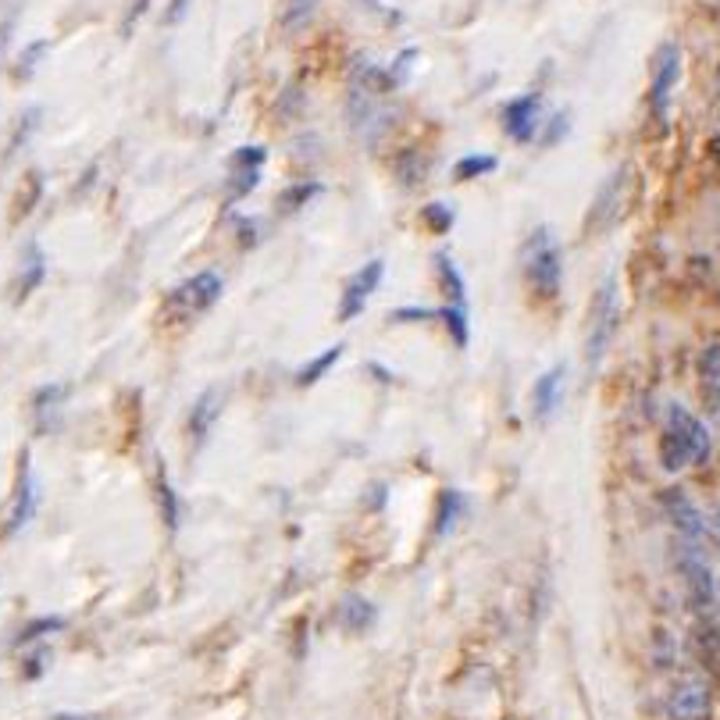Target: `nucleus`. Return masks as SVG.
Wrapping results in <instances>:
<instances>
[{
  "label": "nucleus",
  "instance_id": "nucleus-35",
  "mask_svg": "<svg viewBox=\"0 0 720 720\" xmlns=\"http://www.w3.org/2000/svg\"><path fill=\"white\" fill-rule=\"evenodd\" d=\"M157 493H161V518H165L168 532H175V528H179V496H175V488L165 474L157 479Z\"/></svg>",
  "mask_w": 720,
  "mask_h": 720
},
{
  "label": "nucleus",
  "instance_id": "nucleus-31",
  "mask_svg": "<svg viewBox=\"0 0 720 720\" xmlns=\"http://www.w3.org/2000/svg\"><path fill=\"white\" fill-rule=\"evenodd\" d=\"M421 222H425V228H432L436 236H446L457 225V211L450 208V203L436 200V203H428V208L421 211Z\"/></svg>",
  "mask_w": 720,
  "mask_h": 720
},
{
  "label": "nucleus",
  "instance_id": "nucleus-40",
  "mask_svg": "<svg viewBox=\"0 0 720 720\" xmlns=\"http://www.w3.org/2000/svg\"><path fill=\"white\" fill-rule=\"evenodd\" d=\"M146 4H151V0H132L129 15H126V22H121V36H129V33H132V25H135V19H140L143 11H146Z\"/></svg>",
  "mask_w": 720,
  "mask_h": 720
},
{
  "label": "nucleus",
  "instance_id": "nucleus-36",
  "mask_svg": "<svg viewBox=\"0 0 720 720\" xmlns=\"http://www.w3.org/2000/svg\"><path fill=\"white\" fill-rule=\"evenodd\" d=\"M539 129H542L539 132V146H556L570 132V118H567V111H556L550 121H542Z\"/></svg>",
  "mask_w": 720,
  "mask_h": 720
},
{
  "label": "nucleus",
  "instance_id": "nucleus-41",
  "mask_svg": "<svg viewBox=\"0 0 720 720\" xmlns=\"http://www.w3.org/2000/svg\"><path fill=\"white\" fill-rule=\"evenodd\" d=\"M25 663H29V668H25V677H39V674H44V668H47V649H36V653Z\"/></svg>",
  "mask_w": 720,
  "mask_h": 720
},
{
  "label": "nucleus",
  "instance_id": "nucleus-44",
  "mask_svg": "<svg viewBox=\"0 0 720 720\" xmlns=\"http://www.w3.org/2000/svg\"><path fill=\"white\" fill-rule=\"evenodd\" d=\"M353 4L364 8V11H371V15H382V11H386L382 0H353Z\"/></svg>",
  "mask_w": 720,
  "mask_h": 720
},
{
  "label": "nucleus",
  "instance_id": "nucleus-21",
  "mask_svg": "<svg viewBox=\"0 0 720 720\" xmlns=\"http://www.w3.org/2000/svg\"><path fill=\"white\" fill-rule=\"evenodd\" d=\"M39 197H44V172H25V179L15 189V200H11V222H25L29 214L39 208Z\"/></svg>",
  "mask_w": 720,
  "mask_h": 720
},
{
  "label": "nucleus",
  "instance_id": "nucleus-33",
  "mask_svg": "<svg viewBox=\"0 0 720 720\" xmlns=\"http://www.w3.org/2000/svg\"><path fill=\"white\" fill-rule=\"evenodd\" d=\"M439 318L446 321V329H450L453 343H457L460 350H464V346H468V339H471V332H468V307L446 304V307H439Z\"/></svg>",
  "mask_w": 720,
  "mask_h": 720
},
{
  "label": "nucleus",
  "instance_id": "nucleus-27",
  "mask_svg": "<svg viewBox=\"0 0 720 720\" xmlns=\"http://www.w3.org/2000/svg\"><path fill=\"white\" fill-rule=\"evenodd\" d=\"M50 39H33V44H25V50L15 58V68H11V75L19 79V83H29V79L36 75V68H39V61L47 58L50 54Z\"/></svg>",
  "mask_w": 720,
  "mask_h": 720
},
{
  "label": "nucleus",
  "instance_id": "nucleus-15",
  "mask_svg": "<svg viewBox=\"0 0 720 720\" xmlns=\"http://www.w3.org/2000/svg\"><path fill=\"white\" fill-rule=\"evenodd\" d=\"M378 621V606L361 592H346L343 600L335 603V624L346 635H364L368 628H375Z\"/></svg>",
  "mask_w": 720,
  "mask_h": 720
},
{
  "label": "nucleus",
  "instance_id": "nucleus-18",
  "mask_svg": "<svg viewBox=\"0 0 720 720\" xmlns=\"http://www.w3.org/2000/svg\"><path fill=\"white\" fill-rule=\"evenodd\" d=\"M222 403H225V400H222V389H203L200 397H197L193 411H189V436H193L197 446L208 442L214 421L222 417Z\"/></svg>",
  "mask_w": 720,
  "mask_h": 720
},
{
  "label": "nucleus",
  "instance_id": "nucleus-42",
  "mask_svg": "<svg viewBox=\"0 0 720 720\" xmlns=\"http://www.w3.org/2000/svg\"><path fill=\"white\" fill-rule=\"evenodd\" d=\"M236 228H239V243H243V247H253V243H257V222L239 219Z\"/></svg>",
  "mask_w": 720,
  "mask_h": 720
},
{
  "label": "nucleus",
  "instance_id": "nucleus-39",
  "mask_svg": "<svg viewBox=\"0 0 720 720\" xmlns=\"http://www.w3.org/2000/svg\"><path fill=\"white\" fill-rule=\"evenodd\" d=\"M189 4H193V0H168L165 22H168V25H179V22L189 15Z\"/></svg>",
  "mask_w": 720,
  "mask_h": 720
},
{
  "label": "nucleus",
  "instance_id": "nucleus-45",
  "mask_svg": "<svg viewBox=\"0 0 720 720\" xmlns=\"http://www.w3.org/2000/svg\"><path fill=\"white\" fill-rule=\"evenodd\" d=\"M706 151H710V161H713V165L720 168V132L713 135V140H710V146H706Z\"/></svg>",
  "mask_w": 720,
  "mask_h": 720
},
{
  "label": "nucleus",
  "instance_id": "nucleus-1",
  "mask_svg": "<svg viewBox=\"0 0 720 720\" xmlns=\"http://www.w3.org/2000/svg\"><path fill=\"white\" fill-rule=\"evenodd\" d=\"M521 271L524 282L539 300H556L564 285V247L553 236L550 225H539L532 236L521 243Z\"/></svg>",
  "mask_w": 720,
  "mask_h": 720
},
{
  "label": "nucleus",
  "instance_id": "nucleus-19",
  "mask_svg": "<svg viewBox=\"0 0 720 720\" xmlns=\"http://www.w3.org/2000/svg\"><path fill=\"white\" fill-rule=\"evenodd\" d=\"M696 371H699V386H703V400L710 406L713 414H720V343H706L699 361H696Z\"/></svg>",
  "mask_w": 720,
  "mask_h": 720
},
{
  "label": "nucleus",
  "instance_id": "nucleus-37",
  "mask_svg": "<svg viewBox=\"0 0 720 720\" xmlns=\"http://www.w3.org/2000/svg\"><path fill=\"white\" fill-rule=\"evenodd\" d=\"M19 15H22V0H8V11H4V19H0V54L8 50L11 36H15Z\"/></svg>",
  "mask_w": 720,
  "mask_h": 720
},
{
  "label": "nucleus",
  "instance_id": "nucleus-13",
  "mask_svg": "<svg viewBox=\"0 0 720 720\" xmlns=\"http://www.w3.org/2000/svg\"><path fill=\"white\" fill-rule=\"evenodd\" d=\"M542 126V93H521L503 104V132L514 143H532Z\"/></svg>",
  "mask_w": 720,
  "mask_h": 720
},
{
  "label": "nucleus",
  "instance_id": "nucleus-28",
  "mask_svg": "<svg viewBox=\"0 0 720 720\" xmlns=\"http://www.w3.org/2000/svg\"><path fill=\"white\" fill-rule=\"evenodd\" d=\"M499 168V161L493 154H468L460 157L453 165V179L457 182H474V179H485V175H493Z\"/></svg>",
  "mask_w": 720,
  "mask_h": 720
},
{
  "label": "nucleus",
  "instance_id": "nucleus-11",
  "mask_svg": "<svg viewBox=\"0 0 720 720\" xmlns=\"http://www.w3.org/2000/svg\"><path fill=\"white\" fill-rule=\"evenodd\" d=\"M668 432H674V436L685 442L688 460H692V464H696V468L710 460V453H713L710 428H706L703 421L688 411V406H682V403H668Z\"/></svg>",
  "mask_w": 720,
  "mask_h": 720
},
{
  "label": "nucleus",
  "instance_id": "nucleus-9",
  "mask_svg": "<svg viewBox=\"0 0 720 720\" xmlns=\"http://www.w3.org/2000/svg\"><path fill=\"white\" fill-rule=\"evenodd\" d=\"M660 507L663 514H668V521L674 524L677 539L685 542H706V535H710V521H706V514L692 503V496L685 493V488H663L660 493Z\"/></svg>",
  "mask_w": 720,
  "mask_h": 720
},
{
  "label": "nucleus",
  "instance_id": "nucleus-25",
  "mask_svg": "<svg viewBox=\"0 0 720 720\" xmlns=\"http://www.w3.org/2000/svg\"><path fill=\"white\" fill-rule=\"evenodd\" d=\"M343 350H346L343 343H335V346H329L324 353H318L315 361H307L304 368L296 371V386H300V389H307V386H318L321 378L329 375V371L335 368V364H339V357H343Z\"/></svg>",
  "mask_w": 720,
  "mask_h": 720
},
{
  "label": "nucleus",
  "instance_id": "nucleus-32",
  "mask_svg": "<svg viewBox=\"0 0 720 720\" xmlns=\"http://www.w3.org/2000/svg\"><path fill=\"white\" fill-rule=\"evenodd\" d=\"M64 617H39V621H29L25 628L19 632V638H15V646H33V642H39V638H47V635H58V632H64Z\"/></svg>",
  "mask_w": 720,
  "mask_h": 720
},
{
  "label": "nucleus",
  "instance_id": "nucleus-46",
  "mask_svg": "<svg viewBox=\"0 0 720 720\" xmlns=\"http://www.w3.org/2000/svg\"><path fill=\"white\" fill-rule=\"evenodd\" d=\"M50 720H97V717H83V713H58V717H50Z\"/></svg>",
  "mask_w": 720,
  "mask_h": 720
},
{
  "label": "nucleus",
  "instance_id": "nucleus-29",
  "mask_svg": "<svg viewBox=\"0 0 720 720\" xmlns=\"http://www.w3.org/2000/svg\"><path fill=\"white\" fill-rule=\"evenodd\" d=\"M660 464L668 468V471H682V468L692 464L685 442L677 439L674 432H668V428H663V436H660Z\"/></svg>",
  "mask_w": 720,
  "mask_h": 720
},
{
  "label": "nucleus",
  "instance_id": "nucleus-16",
  "mask_svg": "<svg viewBox=\"0 0 720 720\" xmlns=\"http://www.w3.org/2000/svg\"><path fill=\"white\" fill-rule=\"evenodd\" d=\"M564 382H567V368H564V364H556V368L539 375V382L532 389V414H535V421H550L556 414V406H560V397H564Z\"/></svg>",
  "mask_w": 720,
  "mask_h": 720
},
{
  "label": "nucleus",
  "instance_id": "nucleus-22",
  "mask_svg": "<svg viewBox=\"0 0 720 720\" xmlns=\"http://www.w3.org/2000/svg\"><path fill=\"white\" fill-rule=\"evenodd\" d=\"M468 510V499L460 488H442L439 499H436V535L446 539L453 532V528L460 524V518H464Z\"/></svg>",
  "mask_w": 720,
  "mask_h": 720
},
{
  "label": "nucleus",
  "instance_id": "nucleus-10",
  "mask_svg": "<svg viewBox=\"0 0 720 720\" xmlns=\"http://www.w3.org/2000/svg\"><path fill=\"white\" fill-rule=\"evenodd\" d=\"M264 161H268L264 146H236L233 157H228V193H225L228 208L239 203V200H247L253 189L261 186Z\"/></svg>",
  "mask_w": 720,
  "mask_h": 720
},
{
  "label": "nucleus",
  "instance_id": "nucleus-38",
  "mask_svg": "<svg viewBox=\"0 0 720 720\" xmlns=\"http://www.w3.org/2000/svg\"><path fill=\"white\" fill-rule=\"evenodd\" d=\"M392 321H436L439 318V307H400L389 315Z\"/></svg>",
  "mask_w": 720,
  "mask_h": 720
},
{
  "label": "nucleus",
  "instance_id": "nucleus-34",
  "mask_svg": "<svg viewBox=\"0 0 720 720\" xmlns=\"http://www.w3.org/2000/svg\"><path fill=\"white\" fill-rule=\"evenodd\" d=\"M417 61V47H406L400 58H392V64H386V79H389V90H400L406 79H411V68Z\"/></svg>",
  "mask_w": 720,
  "mask_h": 720
},
{
  "label": "nucleus",
  "instance_id": "nucleus-4",
  "mask_svg": "<svg viewBox=\"0 0 720 720\" xmlns=\"http://www.w3.org/2000/svg\"><path fill=\"white\" fill-rule=\"evenodd\" d=\"M222 293H225L222 275H214V271H197L193 279L175 285L165 307L175 321H189V318H197V315H203V310H211L214 304H219Z\"/></svg>",
  "mask_w": 720,
  "mask_h": 720
},
{
  "label": "nucleus",
  "instance_id": "nucleus-43",
  "mask_svg": "<svg viewBox=\"0 0 720 720\" xmlns=\"http://www.w3.org/2000/svg\"><path fill=\"white\" fill-rule=\"evenodd\" d=\"M282 101H285V104H279V107H282V115H293V111H296V107H300V104H304V97H300V90H296V86H290V90H285V93H282Z\"/></svg>",
  "mask_w": 720,
  "mask_h": 720
},
{
  "label": "nucleus",
  "instance_id": "nucleus-24",
  "mask_svg": "<svg viewBox=\"0 0 720 720\" xmlns=\"http://www.w3.org/2000/svg\"><path fill=\"white\" fill-rule=\"evenodd\" d=\"M321 193H324V186H321L318 179L293 182V186H285L282 193L275 197V208H279L282 214H296V211L310 208V200H318Z\"/></svg>",
  "mask_w": 720,
  "mask_h": 720
},
{
  "label": "nucleus",
  "instance_id": "nucleus-30",
  "mask_svg": "<svg viewBox=\"0 0 720 720\" xmlns=\"http://www.w3.org/2000/svg\"><path fill=\"white\" fill-rule=\"evenodd\" d=\"M315 8H318V0H285V8H282V29H285V33L304 29V25L315 19Z\"/></svg>",
  "mask_w": 720,
  "mask_h": 720
},
{
  "label": "nucleus",
  "instance_id": "nucleus-2",
  "mask_svg": "<svg viewBox=\"0 0 720 720\" xmlns=\"http://www.w3.org/2000/svg\"><path fill=\"white\" fill-rule=\"evenodd\" d=\"M674 567H677V575H682V581H685L688 606L696 610L703 621H710L717 614V603H720V586H717V575H713V567H710V556H706V546H699V542L677 539Z\"/></svg>",
  "mask_w": 720,
  "mask_h": 720
},
{
  "label": "nucleus",
  "instance_id": "nucleus-6",
  "mask_svg": "<svg viewBox=\"0 0 720 720\" xmlns=\"http://www.w3.org/2000/svg\"><path fill=\"white\" fill-rule=\"evenodd\" d=\"M382 275H386V261H382V257H375V261L357 268L343 282V293H339V307H335V321L339 324L357 321L364 310H368V300L375 296L378 285H382Z\"/></svg>",
  "mask_w": 720,
  "mask_h": 720
},
{
  "label": "nucleus",
  "instance_id": "nucleus-17",
  "mask_svg": "<svg viewBox=\"0 0 720 720\" xmlns=\"http://www.w3.org/2000/svg\"><path fill=\"white\" fill-rule=\"evenodd\" d=\"M44 279H47V253H44V247L39 243H29L25 247V253H22V268H19V275H15V304H25L29 296L44 285Z\"/></svg>",
  "mask_w": 720,
  "mask_h": 720
},
{
  "label": "nucleus",
  "instance_id": "nucleus-14",
  "mask_svg": "<svg viewBox=\"0 0 720 720\" xmlns=\"http://www.w3.org/2000/svg\"><path fill=\"white\" fill-rule=\"evenodd\" d=\"M64 400H68V386L64 382L39 386L33 392V428H36V436H50V432L58 428Z\"/></svg>",
  "mask_w": 720,
  "mask_h": 720
},
{
  "label": "nucleus",
  "instance_id": "nucleus-12",
  "mask_svg": "<svg viewBox=\"0 0 720 720\" xmlns=\"http://www.w3.org/2000/svg\"><path fill=\"white\" fill-rule=\"evenodd\" d=\"M624 186H628V172L617 168L610 179L600 186V193L592 197V208H589V219H586V233H606L614 228L621 219V208H624Z\"/></svg>",
  "mask_w": 720,
  "mask_h": 720
},
{
  "label": "nucleus",
  "instance_id": "nucleus-23",
  "mask_svg": "<svg viewBox=\"0 0 720 720\" xmlns=\"http://www.w3.org/2000/svg\"><path fill=\"white\" fill-rule=\"evenodd\" d=\"M392 175H397L403 189H417L428 175V157L421 151H414V146H406V151H400L397 157H392Z\"/></svg>",
  "mask_w": 720,
  "mask_h": 720
},
{
  "label": "nucleus",
  "instance_id": "nucleus-8",
  "mask_svg": "<svg viewBox=\"0 0 720 720\" xmlns=\"http://www.w3.org/2000/svg\"><path fill=\"white\" fill-rule=\"evenodd\" d=\"M39 507V485L33 474V457L29 450H22L19 457V474H15V488H11V507H8V521H4V535L15 539L19 532L29 528Z\"/></svg>",
  "mask_w": 720,
  "mask_h": 720
},
{
  "label": "nucleus",
  "instance_id": "nucleus-5",
  "mask_svg": "<svg viewBox=\"0 0 720 720\" xmlns=\"http://www.w3.org/2000/svg\"><path fill=\"white\" fill-rule=\"evenodd\" d=\"M677 79H682V50L677 44H663L653 58V79H649V115L660 129H668Z\"/></svg>",
  "mask_w": 720,
  "mask_h": 720
},
{
  "label": "nucleus",
  "instance_id": "nucleus-7",
  "mask_svg": "<svg viewBox=\"0 0 720 720\" xmlns=\"http://www.w3.org/2000/svg\"><path fill=\"white\" fill-rule=\"evenodd\" d=\"M671 720H713V685L706 674L677 677L668 696Z\"/></svg>",
  "mask_w": 720,
  "mask_h": 720
},
{
  "label": "nucleus",
  "instance_id": "nucleus-3",
  "mask_svg": "<svg viewBox=\"0 0 720 720\" xmlns=\"http://www.w3.org/2000/svg\"><path fill=\"white\" fill-rule=\"evenodd\" d=\"M617 318H621V304H617V279H606L592 296L589 307V335H586V364L595 368L606 357L610 339L617 332Z\"/></svg>",
  "mask_w": 720,
  "mask_h": 720
},
{
  "label": "nucleus",
  "instance_id": "nucleus-26",
  "mask_svg": "<svg viewBox=\"0 0 720 720\" xmlns=\"http://www.w3.org/2000/svg\"><path fill=\"white\" fill-rule=\"evenodd\" d=\"M39 121H44V107H25V111L19 115V121H15V129H11V140H8V157H15L22 146H29V140L39 132Z\"/></svg>",
  "mask_w": 720,
  "mask_h": 720
},
{
  "label": "nucleus",
  "instance_id": "nucleus-20",
  "mask_svg": "<svg viewBox=\"0 0 720 720\" xmlns=\"http://www.w3.org/2000/svg\"><path fill=\"white\" fill-rule=\"evenodd\" d=\"M436 279L442 285L446 300H450L453 307H468V282H464V275H460L457 261L446 250L436 253Z\"/></svg>",
  "mask_w": 720,
  "mask_h": 720
}]
</instances>
